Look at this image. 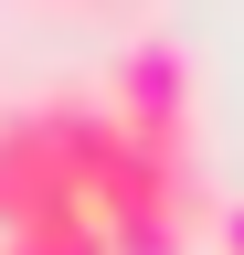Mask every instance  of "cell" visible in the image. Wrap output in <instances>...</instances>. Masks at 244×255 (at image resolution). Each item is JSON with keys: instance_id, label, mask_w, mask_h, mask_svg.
Segmentation results:
<instances>
[{"instance_id": "cell-3", "label": "cell", "mask_w": 244, "mask_h": 255, "mask_svg": "<svg viewBox=\"0 0 244 255\" xmlns=\"http://www.w3.org/2000/svg\"><path fill=\"white\" fill-rule=\"evenodd\" d=\"M0 255H117V245H106L96 213H53V223H11Z\"/></svg>"}, {"instance_id": "cell-1", "label": "cell", "mask_w": 244, "mask_h": 255, "mask_svg": "<svg viewBox=\"0 0 244 255\" xmlns=\"http://www.w3.org/2000/svg\"><path fill=\"white\" fill-rule=\"evenodd\" d=\"M117 138L128 128L106 107V75H75V85L32 96V107H0V234L53 223V213H96Z\"/></svg>"}, {"instance_id": "cell-5", "label": "cell", "mask_w": 244, "mask_h": 255, "mask_svg": "<svg viewBox=\"0 0 244 255\" xmlns=\"http://www.w3.org/2000/svg\"><path fill=\"white\" fill-rule=\"evenodd\" d=\"M21 11H75V21H106V11H138V0H21Z\"/></svg>"}, {"instance_id": "cell-2", "label": "cell", "mask_w": 244, "mask_h": 255, "mask_svg": "<svg viewBox=\"0 0 244 255\" xmlns=\"http://www.w3.org/2000/svg\"><path fill=\"white\" fill-rule=\"evenodd\" d=\"M106 107L160 149H202V64H191V43L128 32V53L106 64Z\"/></svg>"}, {"instance_id": "cell-4", "label": "cell", "mask_w": 244, "mask_h": 255, "mask_svg": "<svg viewBox=\"0 0 244 255\" xmlns=\"http://www.w3.org/2000/svg\"><path fill=\"white\" fill-rule=\"evenodd\" d=\"M202 234H212V255H244V191H223V202H212Z\"/></svg>"}]
</instances>
